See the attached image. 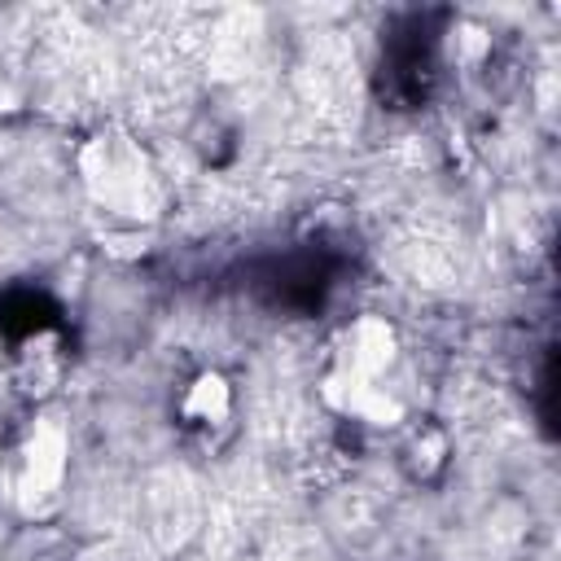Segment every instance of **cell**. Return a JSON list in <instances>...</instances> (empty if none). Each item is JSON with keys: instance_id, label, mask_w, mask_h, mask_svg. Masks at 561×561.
<instances>
[{"instance_id": "6da1fadb", "label": "cell", "mask_w": 561, "mask_h": 561, "mask_svg": "<svg viewBox=\"0 0 561 561\" xmlns=\"http://www.w3.org/2000/svg\"><path fill=\"white\" fill-rule=\"evenodd\" d=\"M83 171H88V184L101 202L127 210V215H149L153 197H149V180H145V162L136 158V149L118 136H101L88 153H83Z\"/></svg>"}, {"instance_id": "7a4b0ae2", "label": "cell", "mask_w": 561, "mask_h": 561, "mask_svg": "<svg viewBox=\"0 0 561 561\" xmlns=\"http://www.w3.org/2000/svg\"><path fill=\"white\" fill-rule=\"evenodd\" d=\"M61 469H66V430L57 421H44L35 430V438L26 443V473H22V500L26 508H48L57 500L61 486Z\"/></svg>"}, {"instance_id": "3957f363", "label": "cell", "mask_w": 561, "mask_h": 561, "mask_svg": "<svg viewBox=\"0 0 561 561\" xmlns=\"http://www.w3.org/2000/svg\"><path fill=\"white\" fill-rule=\"evenodd\" d=\"M394 355V333L386 320H359L351 333V377H373L390 364Z\"/></svg>"}, {"instance_id": "277c9868", "label": "cell", "mask_w": 561, "mask_h": 561, "mask_svg": "<svg viewBox=\"0 0 561 561\" xmlns=\"http://www.w3.org/2000/svg\"><path fill=\"white\" fill-rule=\"evenodd\" d=\"M153 500H158V522L153 526H158L162 543H175L193 522V495H188V486L180 478H171V486H162Z\"/></svg>"}, {"instance_id": "5b68a950", "label": "cell", "mask_w": 561, "mask_h": 561, "mask_svg": "<svg viewBox=\"0 0 561 561\" xmlns=\"http://www.w3.org/2000/svg\"><path fill=\"white\" fill-rule=\"evenodd\" d=\"M184 408L193 412V416H202V421H219L224 412H228V386H224V377H202L193 390H188V399H184Z\"/></svg>"}]
</instances>
